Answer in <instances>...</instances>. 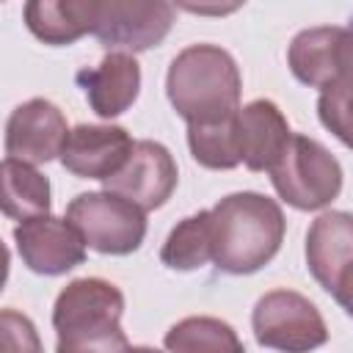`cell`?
Instances as JSON below:
<instances>
[{
  "instance_id": "cell-1",
  "label": "cell",
  "mask_w": 353,
  "mask_h": 353,
  "mask_svg": "<svg viewBox=\"0 0 353 353\" xmlns=\"http://www.w3.org/2000/svg\"><path fill=\"white\" fill-rule=\"evenodd\" d=\"M210 229L215 268L232 276H248L279 254L287 223L273 199L240 190L223 196L210 210Z\"/></svg>"
},
{
  "instance_id": "cell-2",
  "label": "cell",
  "mask_w": 353,
  "mask_h": 353,
  "mask_svg": "<svg viewBox=\"0 0 353 353\" xmlns=\"http://www.w3.org/2000/svg\"><path fill=\"white\" fill-rule=\"evenodd\" d=\"M243 77L234 58L215 44H190L168 66L165 94L171 108L193 124H218L240 110Z\"/></svg>"
},
{
  "instance_id": "cell-3",
  "label": "cell",
  "mask_w": 353,
  "mask_h": 353,
  "mask_svg": "<svg viewBox=\"0 0 353 353\" xmlns=\"http://www.w3.org/2000/svg\"><path fill=\"white\" fill-rule=\"evenodd\" d=\"M270 182L276 193L295 210H323L342 190L339 160L314 138L295 135L270 168Z\"/></svg>"
},
{
  "instance_id": "cell-4",
  "label": "cell",
  "mask_w": 353,
  "mask_h": 353,
  "mask_svg": "<svg viewBox=\"0 0 353 353\" xmlns=\"http://www.w3.org/2000/svg\"><path fill=\"white\" fill-rule=\"evenodd\" d=\"M66 221L88 248L110 256L138 251L146 237V212L110 190L74 196L66 207Z\"/></svg>"
},
{
  "instance_id": "cell-5",
  "label": "cell",
  "mask_w": 353,
  "mask_h": 353,
  "mask_svg": "<svg viewBox=\"0 0 353 353\" xmlns=\"http://www.w3.org/2000/svg\"><path fill=\"white\" fill-rule=\"evenodd\" d=\"M251 328L262 347L281 353H312L328 342L320 309L295 290L265 292L251 312Z\"/></svg>"
},
{
  "instance_id": "cell-6",
  "label": "cell",
  "mask_w": 353,
  "mask_h": 353,
  "mask_svg": "<svg viewBox=\"0 0 353 353\" xmlns=\"http://www.w3.org/2000/svg\"><path fill=\"white\" fill-rule=\"evenodd\" d=\"M287 63L295 80L320 91L353 83V28L320 25L301 30L287 50Z\"/></svg>"
},
{
  "instance_id": "cell-7",
  "label": "cell",
  "mask_w": 353,
  "mask_h": 353,
  "mask_svg": "<svg viewBox=\"0 0 353 353\" xmlns=\"http://www.w3.org/2000/svg\"><path fill=\"white\" fill-rule=\"evenodd\" d=\"M174 25V6L138 0H99L94 36L110 52H141L157 47Z\"/></svg>"
},
{
  "instance_id": "cell-8",
  "label": "cell",
  "mask_w": 353,
  "mask_h": 353,
  "mask_svg": "<svg viewBox=\"0 0 353 353\" xmlns=\"http://www.w3.org/2000/svg\"><path fill=\"white\" fill-rule=\"evenodd\" d=\"M124 295L116 284L105 279H74L69 281L52 306V325L58 336H77V334H102L121 328Z\"/></svg>"
},
{
  "instance_id": "cell-9",
  "label": "cell",
  "mask_w": 353,
  "mask_h": 353,
  "mask_svg": "<svg viewBox=\"0 0 353 353\" xmlns=\"http://www.w3.org/2000/svg\"><path fill=\"white\" fill-rule=\"evenodd\" d=\"M176 163L171 152L157 141H135L124 168L105 179V190L132 201L143 212L163 207L176 188Z\"/></svg>"
},
{
  "instance_id": "cell-10",
  "label": "cell",
  "mask_w": 353,
  "mask_h": 353,
  "mask_svg": "<svg viewBox=\"0 0 353 353\" xmlns=\"http://www.w3.org/2000/svg\"><path fill=\"white\" fill-rule=\"evenodd\" d=\"M69 127L58 105L50 99H28L17 105L6 124V154L22 163H50L61 157Z\"/></svg>"
},
{
  "instance_id": "cell-11",
  "label": "cell",
  "mask_w": 353,
  "mask_h": 353,
  "mask_svg": "<svg viewBox=\"0 0 353 353\" xmlns=\"http://www.w3.org/2000/svg\"><path fill=\"white\" fill-rule=\"evenodd\" d=\"M14 243L22 262L41 276H61L85 259V243L66 218H30L17 223Z\"/></svg>"
},
{
  "instance_id": "cell-12",
  "label": "cell",
  "mask_w": 353,
  "mask_h": 353,
  "mask_svg": "<svg viewBox=\"0 0 353 353\" xmlns=\"http://www.w3.org/2000/svg\"><path fill=\"white\" fill-rule=\"evenodd\" d=\"M135 141L124 127L116 124H77L61 152L66 171L83 179H110L116 176L132 154Z\"/></svg>"
},
{
  "instance_id": "cell-13",
  "label": "cell",
  "mask_w": 353,
  "mask_h": 353,
  "mask_svg": "<svg viewBox=\"0 0 353 353\" xmlns=\"http://www.w3.org/2000/svg\"><path fill=\"white\" fill-rule=\"evenodd\" d=\"M234 135L240 163L251 171H270L292 138L284 113L270 99L243 105L234 116Z\"/></svg>"
},
{
  "instance_id": "cell-14",
  "label": "cell",
  "mask_w": 353,
  "mask_h": 353,
  "mask_svg": "<svg viewBox=\"0 0 353 353\" xmlns=\"http://www.w3.org/2000/svg\"><path fill=\"white\" fill-rule=\"evenodd\" d=\"M77 83L102 119L121 116L141 91V66L130 52H108L97 66L77 72Z\"/></svg>"
},
{
  "instance_id": "cell-15",
  "label": "cell",
  "mask_w": 353,
  "mask_h": 353,
  "mask_svg": "<svg viewBox=\"0 0 353 353\" xmlns=\"http://www.w3.org/2000/svg\"><path fill=\"white\" fill-rule=\"evenodd\" d=\"M306 265L314 281L331 292L336 279L353 268V215L342 210L323 212L306 232Z\"/></svg>"
},
{
  "instance_id": "cell-16",
  "label": "cell",
  "mask_w": 353,
  "mask_h": 353,
  "mask_svg": "<svg viewBox=\"0 0 353 353\" xmlns=\"http://www.w3.org/2000/svg\"><path fill=\"white\" fill-rule=\"evenodd\" d=\"M28 30L52 47L72 44L85 33H94L99 17V0H33L25 6Z\"/></svg>"
},
{
  "instance_id": "cell-17",
  "label": "cell",
  "mask_w": 353,
  "mask_h": 353,
  "mask_svg": "<svg viewBox=\"0 0 353 353\" xmlns=\"http://www.w3.org/2000/svg\"><path fill=\"white\" fill-rule=\"evenodd\" d=\"M3 212L19 223L50 215V179L30 163L6 157L0 165Z\"/></svg>"
},
{
  "instance_id": "cell-18",
  "label": "cell",
  "mask_w": 353,
  "mask_h": 353,
  "mask_svg": "<svg viewBox=\"0 0 353 353\" xmlns=\"http://www.w3.org/2000/svg\"><path fill=\"white\" fill-rule=\"evenodd\" d=\"M168 353H245L237 331L218 317H185L163 336Z\"/></svg>"
},
{
  "instance_id": "cell-19",
  "label": "cell",
  "mask_w": 353,
  "mask_h": 353,
  "mask_svg": "<svg viewBox=\"0 0 353 353\" xmlns=\"http://www.w3.org/2000/svg\"><path fill=\"white\" fill-rule=\"evenodd\" d=\"M160 262L171 270H196L212 262L210 210H201L171 229V234L160 248Z\"/></svg>"
},
{
  "instance_id": "cell-20",
  "label": "cell",
  "mask_w": 353,
  "mask_h": 353,
  "mask_svg": "<svg viewBox=\"0 0 353 353\" xmlns=\"http://www.w3.org/2000/svg\"><path fill=\"white\" fill-rule=\"evenodd\" d=\"M234 116L226 119V121H218V124H193V127H188V146H190V154L199 165L212 168V171H229V168L240 165Z\"/></svg>"
},
{
  "instance_id": "cell-21",
  "label": "cell",
  "mask_w": 353,
  "mask_h": 353,
  "mask_svg": "<svg viewBox=\"0 0 353 353\" xmlns=\"http://www.w3.org/2000/svg\"><path fill=\"white\" fill-rule=\"evenodd\" d=\"M320 124L339 138L347 149H353V83H342L320 91L317 99Z\"/></svg>"
},
{
  "instance_id": "cell-22",
  "label": "cell",
  "mask_w": 353,
  "mask_h": 353,
  "mask_svg": "<svg viewBox=\"0 0 353 353\" xmlns=\"http://www.w3.org/2000/svg\"><path fill=\"white\" fill-rule=\"evenodd\" d=\"M0 345L3 353H41L36 325L14 309H3L0 314Z\"/></svg>"
},
{
  "instance_id": "cell-23",
  "label": "cell",
  "mask_w": 353,
  "mask_h": 353,
  "mask_svg": "<svg viewBox=\"0 0 353 353\" xmlns=\"http://www.w3.org/2000/svg\"><path fill=\"white\" fill-rule=\"evenodd\" d=\"M130 342L121 328L102 331V334H77V336H58L55 353H127Z\"/></svg>"
},
{
  "instance_id": "cell-24",
  "label": "cell",
  "mask_w": 353,
  "mask_h": 353,
  "mask_svg": "<svg viewBox=\"0 0 353 353\" xmlns=\"http://www.w3.org/2000/svg\"><path fill=\"white\" fill-rule=\"evenodd\" d=\"M127 353H160V350H154V347H146V345H141V347H130Z\"/></svg>"
}]
</instances>
